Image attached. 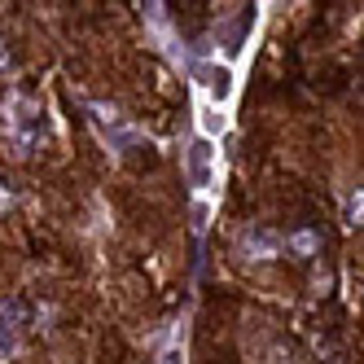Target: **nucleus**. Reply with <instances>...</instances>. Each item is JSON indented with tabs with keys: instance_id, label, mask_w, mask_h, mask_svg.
Returning a JSON list of instances; mask_svg holds the SVG:
<instances>
[{
	"instance_id": "obj_1",
	"label": "nucleus",
	"mask_w": 364,
	"mask_h": 364,
	"mask_svg": "<svg viewBox=\"0 0 364 364\" xmlns=\"http://www.w3.org/2000/svg\"><path fill=\"white\" fill-rule=\"evenodd\" d=\"M9 110H14L9 114V136H14L18 154H31V145L44 136V110L36 106V101H27V97H18Z\"/></svg>"
},
{
	"instance_id": "obj_2",
	"label": "nucleus",
	"mask_w": 364,
	"mask_h": 364,
	"mask_svg": "<svg viewBox=\"0 0 364 364\" xmlns=\"http://www.w3.org/2000/svg\"><path fill=\"white\" fill-rule=\"evenodd\" d=\"M185 171H189V185L193 189H206L211 185V176H215V145L211 136H198L185 154Z\"/></svg>"
},
{
	"instance_id": "obj_3",
	"label": "nucleus",
	"mask_w": 364,
	"mask_h": 364,
	"mask_svg": "<svg viewBox=\"0 0 364 364\" xmlns=\"http://www.w3.org/2000/svg\"><path fill=\"white\" fill-rule=\"evenodd\" d=\"M18 333H22V303L9 299L0 307V360H9L18 351Z\"/></svg>"
},
{
	"instance_id": "obj_4",
	"label": "nucleus",
	"mask_w": 364,
	"mask_h": 364,
	"mask_svg": "<svg viewBox=\"0 0 364 364\" xmlns=\"http://www.w3.org/2000/svg\"><path fill=\"white\" fill-rule=\"evenodd\" d=\"M198 84L211 92L215 106H224V101L232 97V70H228V66H211V62H206V66H198Z\"/></svg>"
},
{
	"instance_id": "obj_5",
	"label": "nucleus",
	"mask_w": 364,
	"mask_h": 364,
	"mask_svg": "<svg viewBox=\"0 0 364 364\" xmlns=\"http://www.w3.org/2000/svg\"><path fill=\"white\" fill-rule=\"evenodd\" d=\"M242 250L250 259H277L281 255V237H277V232H268V228H250L246 237H242Z\"/></svg>"
},
{
	"instance_id": "obj_6",
	"label": "nucleus",
	"mask_w": 364,
	"mask_h": 364,
	"mask_svg": "<svg viewBox=\"0 0 364 364\" xmlns=\"http://www.w3.org/2000/svg\"><path fill=\"white\" fill-rule=\"evenodd\" d=\"M281 246L294 250L299 259H311V255H316V246H321V237H316V232H294V237H285Z\"/></svg>"
},
{
	"instance_id": "obj_7",
	"label": "nucleus",
	"mask_w": 364,
	"mask_h": 364,
	"mask_svg": "<svg viewBox=\"0 0 364 364\" xmlns=\"http://www.w3.org/2000/svg\"><path fill=\"white\" fill-rule=\"evenodd\" d=\"M202 127H206V132H220V127H224V114H215V110H202Z\"/></svg>"
},
{
	"instance_id": "obj_8",
	"label": "nucleus",
	"mask_w": 364,
	"mask_h": 364,
	"mask_svg": "<svg viewBox=\"0 0 364 364\" xmlns=\"http://www.w3.org/2000/svg\"><path fill=\"white\" fill-rule=\"evenodd\" d=\"M347 224H360V193H347Z\"/></svg>"
},
{
	"instance_id": "obj_9",
	"label": "nucleus",
	"mask_w": 364,
	"mask_h": 364,
	"mask_svg": "<svg viewBox=\"0 0 364 364\" xmlns=\"http://www.w3.org/2000/svg\"><path fill=\"white\" fill-rule=\"evenodd\" d=\"M163 364H185V355H180V351H176V347H171V351H167V355H163Z\"/></svg>"
},
{
	"instance_id": "obj_10",
	"label": "nucleus",
	"mask_w": 364,
	"mask_h": 364,
	"mask_svg": "<svg viewBox=\"0 0 364 364\" xmlns=\"http://www.w3.org/2000/svg\"><path fill=\"white\" fill-rule=\"evenodd\" d=\"M5 206H14V193H9V189H0V211H5Z\"/></svg>"
},
{
	"instance_id": "obj_11",
	"label": "nucleus",
	"mask_w": 364,
	"mask_h": 364,
	"mask_svg": "<svg viewBox=\"0 0 364 364\" xmlns=\"http://www.w3.org/2000/svg\"><path fill=\"white\" fill-rule=\"evenodd\" d=\"M14 62H9V48H0V70H9Z\"/></svg>"
}]
</instances>
